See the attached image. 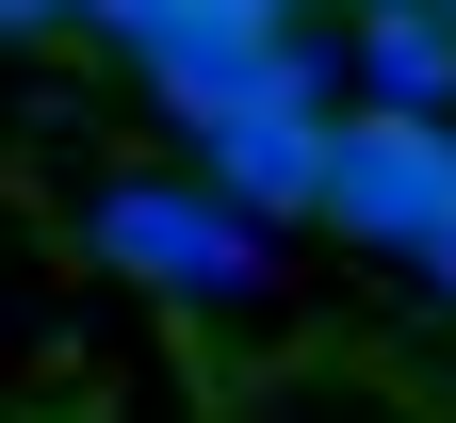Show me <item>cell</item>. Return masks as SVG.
<instances>
[{
	"mask_svg": "<svg viewBox=\"0 0 456 423\" xmlns=\"http://www.w3.org/2000/svg\"><path fill=\"white\" fill-rule=\"evenodd\" d=\"M326 228L375 261H440L456 245V114H342V163H326Z\"/></svg>",
	"mask_w": 456,
	"mask_h": 423,
	"instance_id": "1",
	"label": "cell"
},
{
	"mask_svg": "<svg viewBox=\"0 0 456 423\" xmlns=\"http://www.w3.org/2000/svg\"><path fill=\"white\" fill-rule=\"evenodd\" d=\"M98 261L180 293V310H228V293H261V228L212 196V179H114L98 196Z\"/></svg>",
	"mask_w": 456,
	"mask_h": 423,
	"instance_id": "2",
	"label": "cell"
},
{
	"mask_svg": "<svg viewBox=\"0 0 456 423\" xmlns=\"http://www.w3.org/2000/svg\"><path fill=\"white\" fill-rule=\"evenodd\" d=\"M147 66V98L180 114V131L212 147V131H245V114H326V49L294 33V17H228V33H163V49H131Z\"/></svg>",
	"mask_w": 456,
	"mask_h": 423,
	"instance_id": "3",
	"label": "cell"
},
{
	"mask_svg": "<svg viewBox=\"0 0 456 423\" xmlns=\"http://www.w3.org/2000/svg\"><path fill=\"white\" fill-rule=\"evenodd\" d=\"M196 163H212V196L245 212V228H294V212L326 228V163H342V114H245V131H212Z\"/></svg>",
	"mask_w": 456,
	"mask_h": 423,
	"instance_id": "4",
	"label": "cell"
},
{
	"mask_svg": "<svg viewBox=\"0 0 456 423\" xmlns=\"http://www.w3.org/2000/svg\"><path fill=\"white\" fill-rule=\"evenodd\" d=\"M359 98L375 114H456V17L440 0H359Z\"/></svg>",
	"mask_w": 456,
	"mask_h": 423,
	"instance_id": "5",
	"label": "cell"
},
{
	"mask_svg": "<svg viewBox=\"0 0 456 423\" xmlns=\"http://www.w3.org/2000/svg\"><path fill=\"white\" fill-rule=\"evenodd\" d=\"M49 17H82V0H0V33H49Z\"/></svg>",
	"mask_w": 456,
	"mask_h": 423,
	"instance_id": "6",
	"label": "cell"
},
{
	"mask_svg": "<svg viewBox=\"0 0 456 423\" xmlns=\"http://www.w3.org/2000/svg\"><path fill=\"white\" fill-rule=\"evenodd\" d=\"M424 277H440V293H456V245H440V261H424Z\"/></svg>",
	"mask_w": 456,
	"mask_h": 423,
	"instance_id": "7",
	"label": "cell"
},
{
	"mask_svg": "<svg viewBox=\"0 0 456 423\" xmlns=\"http://www.w3.org/2000/svg\"><path fill=\"white\" fill-rule=\"evenodd\" d=\"M440 17H456V0H440Z\"/></svg>",
	"mask_w": 456,
	"mask_h": 423,
	"instance_id": "8",
	"label": "cell"
}]
</instances>
